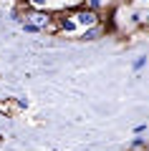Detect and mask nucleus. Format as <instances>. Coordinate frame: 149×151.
<instances>
[{
  "mask_svg": "<svg viewBox=\"0 0 149 151\" xmlns=\"http://www.w3.org/2000/svg\"><path fill=\"white\" fill-rule=\"evenodd\" d=\"M71 18L76 20V25L84 30V28H91V25H96L99 23V10H91V8H78V10H73L71 13Z\"/></svg>",
  "mask_w": 149,
  "mask_h": 151,
  "instance_id": "nucleus-1",
  "label": "nucleus"
},
{
  "mask_svg": "<svg viewBox=\"0 0 149 151\" xmlns=\"http://www.w3.org/2000/svg\"><path fill=\"white\" fill-rule=\"evenodd\" d=\"M25 103L23 101H0V113H5V116H13L15 111H23Z\"/></svg>",
  "mask_w": 149,
  "mask_h": 151,
  "instance_id": "nucleus-2",
  "label": "nucleus"
},
{
  "mask_svg": "<svg viewBox=\"0 0 149 151\" xmlns=\"http://www.w3.org/2000/svg\"><path fill=\"white\" fill-rule=\"evenodd\" d=\"M101 33H104L101 23H96V25H91V28H84V30H81V38H86V40H96Z\"/></svg>",
  "mask_w": 149,
  "mask_h": 151,
  "instance_id": "nucleus-3",
  "label": "nucleus"
},
{
  "mask_svg": "<svg viewBox=\"0 0 149 151\" xmlns=\"http://www.w3.org/2000/svg\"><path fill=\"white\" fill-rule=\"evenodd\" d=\"M84 3H86V8H91V10H101V8L106 5L104 0H84Z\"/></svg>",
  "mask_w": 149,
  "mask_h": 151,
  "instance_id": "nucleus-4",
  "label": "nucleus"
},
{
  "mask_svg": "<svg viewBox=\"0 0 149 151\" xmlns=\"http://www.w3.org/2000/svg\"><path fill=\"white\" fill-rule=\"evenodd\" d=\"M23 30L25 33H41V28H38L36 23H31V20H23Z\"/></svg>",
  "mask_w": 149,
  "mask_h": 151,
  "instance_id": "nucleus-5",
  "label": "nucleus"
},
{
  "mask_svg": "<svg viewBox=\"0 0 149 151\" xmlns=\"http://www.w3.org/2000/svg\"><path fill=\"white\" fill-rule=\"evenodd\" d=\"M48 3H51V0H28L31 8H48Z\"/></svg>",
  "mask_w": 149,
  "mask_h": 151,
  "instance_id": "nucleus-6",
  "label": "nucleus"
},
{
  "mask_svg": "<svg viewBox=\"0 0 149 151\" xmlns=\"http://www.w3.org/2000/svg\"><path fill=\"white\" fill-rule=\"evenodd\" d=\"M144 65H147V55H139V58L134 60V70H142Z\"/></svg>",
  "mask_w": 149,
  "mask_h": 151,
  "instance_id": "nucleus-7",
  "label": "nucleus"
},
{
  "mask_svg": "<svg viewBox=\"0 0 149 151\" xmlns=\"http://www.w3.org/2000/svg\"><path fill=\"white\" fill-rule=\"evenodd\" d=\"M137 3H149V0H137Z\"/></svg>",
  "mask_w": 149,
  "mask_h": 151,
  "instance_id": "nucleus-8",
  "label": "nucleus"
},
{
  "mask_svg": "<svg viewBox=\"0 0 149 151\" xmlns=\"http://www.w3.org/2000/svg\"><path fill=\"white\" fill-rule=\"evenodd\" d=\"M73 3H84V0H73Z\"/></svg>",
  "mask_w": 149,
  "mask_h": 151,
  "instance_id": "nucleus-9",
  "label": "nucleus"
},
{
  "mask_svg": "<svg viewBox=\"0 0 149 151\" xmlns=\"http://www.w3.org/2000/svg\"><path fill=\"white\" fill-rule=\"evenodd\" d=\"M104 3H111V0H104Z\"/></svg>",
  "mask_w": 149,
  "mask_h": 151,
  "instance_id": "nucleus-10",
  "label": "nucleus"
},
{
  "mask_svg": "<svg viewBox=\"0 0 149 151\" xmlns=\"http://www.w3.org/2000/svg\"><path fill=\"white\" fill-rule=\"evenodd\" d=\"M147 23H149V15H147Z\"/></svg>",
  "mask_w": 149,
  "mask_h": 151,
  "instance_id": "nucleus-11",
  "label": "nucleus"
}]
</instances>
